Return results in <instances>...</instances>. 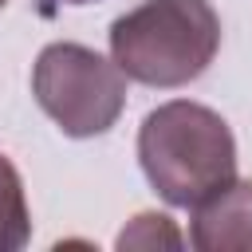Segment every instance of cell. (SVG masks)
<instances>
[{"label":"cell","mask_w":252,"mask_h":252,"mask_svg":"<svg viewBox=\"0 0 252 252\" xmlns=\"http://www.w3.org/2000/svg\"><path fill=\"white\" fill-rule=\"evenodd\" d=\"M0 8H4V0H0Z\"/></svg>","instance_id":"8"},{"label":"cell","mask_w":252,"mask_h":252,"mask_svg":"<svg viewBox=\"0 0 252 252\" xmlns=\"http://www.w3.org/2000/svg\"><path fill=\"white\" fill-rule=\"evenodd\" d=\"M122 248H150V244H181V236L169 228V217H158V213H142L134 217V224L118 236Z\"/></svg>","instance_id":"6"},{"label":"cell","mask_w":252,"mask_h":252,"mask_svg":"<svg viewBox=\"0 0 252 252\" xmlns=\"http://www.w3.org/2000/svg\"><path fill=\"white\" fill-rule=\"evenodd\" d=\"M59 4H94V0H59Z\"/></svg>","instance_id":"7"},{"label":"cell","mask_w":252,"mask_h":252,"mask_svg":"<svg viewBox=\"0 0 252 252\" xmlns=\"http://www.w3.org/2000/svg\"><path fill=\"white\" fill-rule=\"evenodd\" d=\"M39 106L71 138L106 134L126 106V71L83 43H51L32 71Z\"/></svg>","instance_id":"3"},{"label":"cell","mask_w":252,"mask_h":252,"mask_svg":"<svg viewBox=\"0 0 252 252\" xmlns=\"http://www.w3.org/2000/svg\"><path fill=\"white\" fill-rule=\"evenodd\" d=\"M28 236H32V220H28L24 181H20L16 165L0 154V252L24 248Z\"/></svg>","instance_id":"5"},{"label":"cell","mask_w":252,"mask_h":252,"mask_svg":"<svg viewBox=\"0 0 252 252\" xmlns=\"http://www.w3.org/2000/svg\"><path fill=\"white\" fill-rule=\"evenodd\" d=\"M138 161L150 185L177 209H193L236 181V142L228 122L201 102H165L138 130Z\"/></svg>","instance_id":"1"},{"label":"cell","mask_w":252,"mask_h":252,"mask_svg":"<svg viewBox=\"0 0 252 252\" xmlns=\"http://www.w3.org/2000/svg\"><path fill=\"white\" fill-rule=\"evenodd\" d=\"M189 236L201 252H252V181H228L193 205Z\"/></svg>","instance_id":"4"},{"label":"cell","mask_w":252,"mask_h":252,"mask_svg":"<svg viewBox=\"0 0 252 252\" xmlns=\"http://www.w3.org/2000/svg\"><path fill=\"white\" fill-rule=\"evenodd\" d=\"M220 47V20L209 0H146L110 28L114 63L146 87L193 83Z\"/></svg>","instance_id":"2"}]
</instances>
